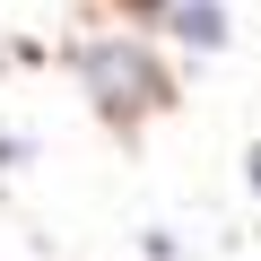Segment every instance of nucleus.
<instances>
[{
    "label": "nucleus",
    "instance_id": "obj_1",
    "mask_svg": "<svg viewBox=\"0 0 261 261\" xmlns=\"http://www.w3.org/2000/svg\"><path fill=\"white\" fill-rule=\"evenodd\" d=\"M79 79L105 105V122H140L148 105H166V70H157L148 44H87L79 53Z\"/></svg>",
    "mask_w": 261,
    "mask_h": 261
},
{
    "label": "nucleus",
    "instance_id": "obj_2",
    "mask_svg": "<svg viewBox=\"0 0 261 261\" xmlns=\"http://www.w3.org/2000/svg\"><path fill=\"white\" fill-rule=\"evenodd\" d=\"M174 35L209 53V44H226V9H218V0H183V18H174Z\"/></svg>",
    "mask_w": 261,
    "mask_h": 261
},
{
    "label": "nucleus",
    "instance_id": "obj_3",
    "mask_svg": "<svg viewBox=\"0 0 261 261\" xmlns=\"http://www.w3.org/2000/svg\"><path fill=\"white\" fill-rule=\"evenodd\" d=\"M122 9H140V18H148V9H166V0H122Z\"/></svg>",
    "mask_w": 261,
    "mask_h": 261
}]
</instances>
